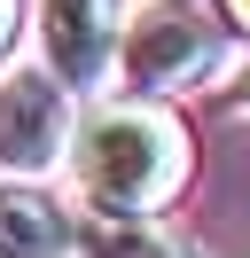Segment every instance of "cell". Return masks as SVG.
Returning a JSON list of instances; mask_svg holds the SVG:
<instances>
[{
    "label": "cell",
    "mask_w": 250,
    "mask_h": 258,
    "mask_svg": "<svg viewBox=\"0 0 250 258\" xmlns=\"http://www.w3.org/2000/svg\"><path fill=\"white\" fill-rule=\"evenodd\" d=\"M71 172L86 219H149L188 172V133L156 102H109V110L78 117Z\"/></svg>",
    "instance_id": "cell-1"
},
{
    "label": "cell",
    "mask_w": 250,
    "mask_h": 258,
    "mask_svg": "<svg viewBox=\"0 0 250 258\" xmlns=\"http://www.w3.org/2000/svg\"><path fill=\"white\" fill-rule=\"evenodd\" d=\"M117 71L141 94H172V86H196L203 71H219V24L203 16L196 0H149L133 8L117 32Z\"/></svg>",
    "instance_id": "cell-2"
},
{
    "label": "cell",
    "mask_w": 250,
    "mask_h": 258,
    "mask_svg": "<svg viewBox=\"0 0 250 258\" xmlns=\"http://www.w3.org/2000/svg\"><path fill=\"white\" fill-rule=\"evenodd\" d=\"M71 86L55 71H8L0 79V180H39L55 164H71Z\"/></svg>",
    "instance_id": "cell-3"
},
{
    "label": "cell",
    "mask_w": 250,
    "mask_h": 258,
    "mask_svg": "<svg viewBox=\"0 0 250 258\" xmlns=\"http://www.w3.org/2000/svg\"><path fill=\"white\" fill-rule=\"evenodd\" d=\"M117 32H125L117 0H39V47L62 86H102V71L117 63Z\"/></svg>",
    "instance_id": "cell-4"
},
{
    "label": "cell",
    "mask_w": 250,
    "mask_h": 258,
    "mask_svg": "<svg viewBox=\"0 0 250 258\" xmlns=\"http://www.w3.org/2000/svg\"><path fill=\"white\" fill-rule=\"evenodd\" d=\"M78 242L71 211L31 180H0V258H62Z\"/></svg>",
    "instance_id": "cell-5"
},
{
    "label": "cell",
    "mask_w": 250,
    "mask_h": 258,
    "mask_svg": "<svg viewBox=\"0 0 250 258\" xmlns=\"http://www.w3.org/2000/svg\"><path fill=\"white\" fill-rule=\"evenodd\" d=\"M78 250L86 258H180L149 219H78Z\"/></svg>",
    "instance_id": "cell-6"
},
{
    "label": "cell",
    "mask_w": 250,
    "mask_h": 258,
    "mask_svg": "<svg viewBox=\"0 0 250 258\" xmlns=\"http://www.w3.org/2000/svg\"><path fill=\"white\" fill-rule=\"evenodd\" d=\"M8 47H16V0H0V63H8Z\"/></svg>",
    "instance_id": "cell-7"
},
{
    "label": "cell",
    "mask_w": 250,
    "mask_h": 258,
    "mask_svg": "<svg viewBox=\"0 0 250 258\" xmlns=\"http://www.w3.org/2000/svg\"><path fill=\"white\" fill-rule=\"evenodd\" d=\"M227 16H234V24H242V32H250V0H227Z\"/></svg>",
    "instance_id": "cell-8"
},
{
    "label": "cell",
    "mask_w": 250,
    "mask_h": 258,
    "mask_svg": "<svg viewBox=\"0 0 250 258\" xmlns=\"http://www.w3.org/2000/svg\"><path fill=\"white\" fill-rule=\"evenodd\" d=\"M242 94H250V71H242Z\"/></svg>",
    "instance_id": "cell-9"
}]
</instances>
